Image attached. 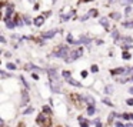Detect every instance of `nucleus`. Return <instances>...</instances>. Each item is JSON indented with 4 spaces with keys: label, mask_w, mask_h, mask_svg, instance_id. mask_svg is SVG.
<instances>
[{
    "label": "nucleus",
    "mask_w": 133,
    "mask_h": 127,
    "mask_svg": "<svg viewBox=\"0 0 133 127\" xmlns=\"http://www.w3.org/2000/svg\"><path fill=\"white\" fill-rule=\"evenodd\" d=\"M82 54H83V49H77V50L70 52V54H69L64 60H66V61H73V60H76V59L82 57Z\"/></svg>",
    "instance_id": "1"
},
{
    "label": "nucleus",
    "mask_w": 133,
    "mask_h": 127,
    "mask_svg": "<svg viewBox=\"0 0 133 127\" xmlns=\"http://www.w3.org/2000/svg\"><path fill=\"white\" fill-rule=\"evenodd\" d=\"M66 54H69V53H67V47H66V46H62V47H59L57 50L52 54V56H53V57H62V59H66V57H67Z\"/></svg>",
    "instance_id": "2"
},
{
    "label": "nucleus",
    "mask_w": 133,
    "mask_h": 127,
    "mask_svg": "<svg viewBox=\"0 0 133 127\" xmlns=\"http://www.w3.org/2000/svg\"><path fill=\"white\" fill-rule=\"evenodd\" d=\"M56 33H57V30L53 29V30H49V31H46V33H43V37H44V39H52Z\"/></svg>",
    "instance_id": "3"
},
{
    "label": "nucleus",
    "mask_w": 133,
    "mask_h": 127,
    "mask_svg": "<svg viewBox=\"0 0 133 127\" xmlns=\"http://www.w3.org/2000/svg\"><path fill=\"white\" fill-rule=\"evenodd\" d=\"M66 81H67V83H70L72 86H76V87H82L80 81H77V80H75V79H72V76H70V77H67Z\"/></svg>",
    "instance_id": "4"
},
{
    "label": "nucleus",
    "mask_w": 133,
    "mask_h": 127,
    "mask_svg": "<svg viewBox=\"0 0 133 127\" xmlns=\"http://www.w3.org/2000/svg\"><path fill=\"white\" fill-rule=\"evenodd\" d=\"M47 73H49L50 79L53 80V81H54V80H57V71H56V69H49Z\"/></svg>",
    "instance_id": "5"
},
{
    "label": "nucleus",
    "mask_w": 133,
    "mask_h": 127,
    "mask_svg": "<svg viewBox=\"0 0 133 127\" xmlns=\"http://www.w3.org/2000/svg\"><path fill=\"white\" fill-rule=\"evenodd\" d=\"M79 43H84V44H87V46H89L92 41H90V39H89V37H86V36H80V39L77 40V44H79Z\"/></svg>",
    "instance_id": "6"
},
{
    "label": "nucleus",
    "mask_w": 133,
    "mask_h": 127,
    "mask_svg": "<svg viewBox=\"0 0 133 127\" xmlns=\"http://www.w3.org/2000/svg\"><path fill=\"white\" fill-rule=\"evenodd\" d=\"M13 6H9V7H7V10H6V16H5V19L6 20H7V19H10V16H12V14H13Z\"/></svg>",
    "instance_id": "7"
},
{
    "label": "nucleus",
    "mask_w": 133,
    "mask_h": 127,
    "mask_svg": "<svg viewBox=\"0 0 133 127\" xmlns=\"http://www.w3.org/2000/svg\"><path fill=\"white\" fill-rule=\"evenodd\" d=\"M90 16H96V10H92V12H89V13H87V14H84V16L80 19V20H82V22H84V20H87Z\"/></svg>",
    "instance_id": "8"
},
{
    "label": "nucleus",
    "mask_w": 133,
    "mask_h": 127,
    "mask_svg": "<svg viewBox=\"0 0 133 127\" xmlns=\"http://www.w3.org/2000/svg\"><path fill=\"white\" fill-rule=\"evenodd\" d=\"M24 69H26V70H36V71H42V70H40V69H39V67L33 66L31 63H29V64H26V66H24Z\"/></svg>",
    "instance_id": "9"
},
{
    "label": "nucleus",
    "mask_w": 133,
    "mask_h": 127,
    "mask_svg": "<svg viewBox=\"0 0 133 127\" xmlns=\"http://www.w3.org/2000/svg\"><path fill=\"white\" fill-rule=\"evenodd\" d=\"M52 90H53L54 93H59L60 92V84H56V83H53V81H52Z\"/></svg>",
    "instance_id": "10"
},
{
    "label": "nucleus",
    "mask_w": 133,
    "mask_h": 127,
    "mask_svg": "<svg viewBox=\"0 0 133 127\" xmlns=\"http://www.w3.org/2000/svg\"><path fill=\"white\" fill-rule=\"evenodd\" d=\"M43 22H44V20H43V17H42V16H39V17L35 19V24H36V26H42V24H43Z\"/></svg>",
    "instance_id": "11"
},
{
    "label": "nucleus",
    "mask_w": 133,
    "mask_h": 127,
    "mask_svg": "<svg viewBox=\"0 0 133 127\" xmlns=\"http://www.w3.org/2000/svg\"><path fill=\"white\" fill-rule=\"evenodd\" d=\"M94 113H96V109H94L93 104H90V106H89V109H87V114L92 116V114H94Z\"/></svg>",
    "instance_id": "12"
},
{
    "label": "nucleus",
    "mask_w": 133,
    "mask_h": 127,
    "mask_svg": "<svg viewBox=\"0 0 133 127\" xmlns=\"http://www.w3.org/2000/svg\"><path fill=\"white\" fill-rule=\"evenodd\" d=\"M73 14H75V12H70V13H69V14H63V16H62L63 22H66V20H69V19H70L72 16H73Z\"/></svg>",
    "instance_id": "13"
},
{
    "label": "nucleus",
    "mask_w": 133,
    "mask_h": 127,
    "mask_svg": "<svg viewBox=\"0 0 133 127\" xmlns=\"http://www.w3.org/2000/svg\"><path fill=\"white\" fill-rule=\"evenodd\" d=\"M124 69H115V70H112V74H122V73H124Z\"/></svg>",
    "instance_id": "14"
},
{
    "label": "nucleus",
    "mask_w": 133,
    "mask_h": 127,
    "mask_svg": "<svg viewBox=\"0 0 133 127\" xmlns=\"http://www.w3.org/2000/svg\"><path fill=\"white\" fill-rule=\"evenodd\" d=\"M76 41H77V40L73 39V36H72V34L67 36V43H69V44H76Z\"/></svg>",
    "instance_id": "15"
},
{
    "label": "nucleus",
    "mask_w": 133,
    "mask_h": 127,
    "mask_svg": "<svg viewBox=\"0 0 133 127\" xmlns=\"http://www.w3.org/2000/svg\"><path fill=\"white\" fill-rule=\"evenodd\" d=\"M100 23H102V24H103L105 27H106V29H109V22H107V19H106V17L100 19Z\"/></svg>",
    "instance_id": "16"
},
{
    "label": "nucleus",
    "mask_w": 133,
    "mask_h": 127,
    "mask_svg": "<svg viewBox=\"0 0 133 127\" xmlns=\"http://www.w3.org/2000/svg\"><path fill=\"white\" fill-rule=\"evenodd\" d=\"M79 121H80V127H89L87 126V121H86V120H83L82 117H79Z\"/></svg>",
    "instance_id": "17"
},
{
    "label": "nucleus",
    "mask_w": 133,
    "mask_h": 127,
    "mask_svg": "<svg viewBox=\"0 0 133 127\" xmlns=\"http://www.w3.org/2000/svg\"><path fill=\"white\" fill-rule=\"evenodd\" d=\"M27 101H29V94H27V92L23 93V104H26Z\"/></svg>",
    "instance_id": "18"
},
{
    "label": "nucleus",
    "mask_w": 133,
    "mask_h": 127,
    "mask_svg": "<svg viewBox=\"0 0 133 127\" xmlns=\"http://www.w3.org/2000/svg\"><path fill=\"white\" fill-rule=\"evenodd\" d=\"M5 22H6V26L9 27V29H13V27H14V23H13V22H10L9 19H7V20H5Z\"/></svg>",
    "instance_id": "19"
},
{
    "label": "nucleus",
    "mask_w": 133,
    "mask_h": 127,
    "mask_svg": "<svg viewBox=\"0 0 133 127\" xmlns=\"http://www.w3.org/2000/svg\"><path fill=\"white\" fill-rule=\"evenodd\" d=\"M112 37H113L115 40H117V39H119V31H117V30H115L113 33H112Z\"/></svg>",
    "instance_id": "20"
},
{
    "label": "nucleus",
    "mask_w": 133,
    "mask_h": 127,
    "mask_svg": "<svg viewBox=\"0 0 133 127\" xmlns=\"http://www.w3.org/2000/svg\"><path fill=\"white\" fill-rule=\"evenodd\" d=\"M84 99H86V101H87V103H90V104H94V100H93V97H84Z\"/></svg>",
    "instance_id": "21"
},
{
    "label": "nucleus",
    "mask_w": 133,
    "mask_h": 127,
    "mask_svg": "<svg viewBox=\"0 0 133 127\" xmlns=\"http://www.w3.org/2000/svg\"><path fill=\"white\" fill-rule=\"evenodd\" d=\"M6 67H7L9 70H14V69H16V66H14L13 63H7V66H6Z\"/></svg>",
    "instance_id": "22"
},
{
    "label": "nucleus",
    "mask_w": 133,
    "mask_h": 127,
    "mask_svg": "<svg viewBox=\"0 0 133 127\" xmlns=\"http://www.w3.org/2000/svg\"><path fill=\"white\" fill-rule=\"evenodd\" d=\"M112 92H113V90H112V86H106V89H105V93H107V94H110Z\"/></svg>",
    "instance_id": "23"
},
{
    "label": "nucleus",
    "mask_w": 133,
    "mask_h": 127,
    "mask_svg": "<svg viewBox=\"0 0 133 127\" xmlns=\"http://www.w3.org/2000/svg\"><path fill=\"white\" fill-rule=\"evenodd\" d=\"M43 111H44V113H47V114H49V113H52V110H50V107H49V106H44V107H43Z\"/></svg>",
    "instance_id": "24"
},
{
    "label": "nucleus",
    "mask_w": 133,
    "mask_h": 127,
    "mask_svg": "<svg viewBox=\"0 0 133 127\" xmlns=\"http://www.w3.org/2000/svg\"><path fill=\"white\" fill-rule=\"evenodd\" d=\"M62 74H63V77H64V79H67V77H70V71H66V70H64V71H63V73H62Z\"/></svg>",
    "instance_id": "25"
},
{
    "label": "nucleus",
    "mask_w": 133,
    "mask_h": 127,
    "mask_svg": "<svg viewBox=\"0 0 133 127\" xmlns=\"http://www.w3.org/2000/svg\"><path fill=\"white\" fill-rule=\"evenodd\" d=\"M122 57H123L124 60H129V59H130V54H129L127 52H124V53H123V56H122Z\"/></svg>",
    "instance_id": "26"
},
{
    "label": "nucleus",
    "mask_w": 133,
    "mask_h": 127,
    "mask_svg": "<svg viewBox=\"0 0 133 127\" xmlns=\"http://www.w3.org/2000/svg\"><path fill=\"white\" fill-rule=\"evenodd\" d=\"M103 103H105V104H107V106H112V101L109 100V99H103Z\"/></svg>",
    "instance_id": "27"
},
{
    "label": "nucleus",
    "mask_w": 133,
    "mask_h": 127,
    "mask_svg": "<svg viewBox=\"0 0 133 127\" xmlns=\"http://www.w3.org/2000/svg\"><path fill=\"white\" fill-rule=\"evenodd\" d=\"M112 17H113V19H120V13H117V12H116V13L112 14Z\"/></svg>",
    "instance_id": "28"
},
{
    "label": "nucleus",
    "mask_w": 133,
    "mask_h": 127,
    "mask_svg": "<svg viewBox=\"0 0 133 127\" xmlns=\"http://www.w3.org/2000/svg\"><path fill=\"white\" fill-rule=\"evenodd\" d=\"M43 120H44V116H43V114H40L39 117H37V121H39V123H42Z\"/></svg>",
    "instance_id": "29"
},
{
    "label": "nucleus",
    "mask_w": 133,
    "mask_h": 127,
    "mask_svg": "<svg viewBox=\"0 0 133 127\" xmlns=\"http://www.w3.org/2000/svg\"><path fill=\"white\" fill-rule=\"evenodd\" d=\"M30 113H33V109H31V107H29V109L24 111V114H30Z\"/></svg>",
    "instance_id": "30"
},
{
    "label": "nucleus",
    "mask_w": 133,
    "mask_h": 127,
    "mask_svg": "<svg viewBox=\"0 0 133 127\" xmlns=\"http://www.w3.org/2000/svg\"><path fill=\"white\" fill-rule=\"evenodd\" d=\"M124 27H133V22L132 23H123Z\"/></svg>",
    "instance_id": "31"
},
{
    "label": "nucleus",
    "mask_w": 133,
    "mask_h": 127,
    "mask_svg": "<svg viewBox=\"0 0 133 127\" xmlns=\"http://www.w3.org/2000/svg\"><path fill=\"white\" fill-rule=\"evenodd\" d=\"M94 123H96V127H102V123H100V120H94Z\"/></svg>",
    "instance_id": "32"
},
{
    "label": "nucleus",
    "mask_w": 133,
    "mask_h": 127,
    "mask_svg": "<svg viewBox=\"0 0 133 127\" xmlns=\"http://www.w3.org/2000/svg\"><path fill=\"white\" fill-rule=\"evenodd\" d=\"M97 66H92V71H93V73H97Z\"/></svg>",
    "instance_id": "33"
},
{
    "label": "nucleus",
    "mask_w": 133,
    "mask_h": 127,
    "mask_svg": "<svg viewBox=\"0 0 133 127\" xmlns=\"http://www.w3.org/2000/svg\"><path fill=\"white\" fill-rule=\"evenodd\" d=\"M0 74L3 76V79H6V77H9V74H7V73H6V71H2V73H0Z\"/></svg>",
    "instance_id": "34"
},
{
    "label": "nucleus",
    "mask_w": 133,
    "mask_h": 127,
    "mask_svg": "<svg viewBox=\"0 0 133 127\" xmlns=\"http://www.w3.org/2000/svg\"><path fill=\"white\" fill-rule=\"evenodd\" d=\"M126 103H127L129 106H133V99H129V100L126 101Z\"/></svg>",
    "instance_id": "35"
},
{
    "label": "nucleus",
    "mask_w": 133,
    "mask_h": 127,
    "mask_svg": "<svg viewBox=\"0 0 133 127\" xmlns=\"http://www.w3.org/2000/svg\"><path fill=\"white\" fill-rule=\"evenodd\" d=\"M22 81H23V84H24V86H26V87H29V84L26 83V80H24V77H22Z\"/></svg>",
    "instance_id": "36"
},
{
    "label": "nucleus",
    "mask_w": 133,
    "mask_h": 127,
    "mask_svg": "<svg viewBox=\"0 0 133 127\" xmlns=\"http://www.w3.org/2000/svg\"><path fill=\"white\" fill-rule=\"evenodd\" d=\"M115 126H116V127H124V126H123V124H122V123H116ZM126 127H127V126H126Z\"/></svg>",
    "instance_id": "37"
},
{
    "label": "nucleus",
    "mask_w": 133,
    "mask_h": 127,
    "mask_svg": "<svg viewBox=\"0 0 133 127\" xmlns=\"http://www.w3.org/2000/svg\"><path fill=\"white\" fill-rule=\"evenodd\" d=\"M31 77H33V79H35V80H39V76H37V74H33V76H31Z\"/></svg>",
    "instance_id": "38"
},
{
    "label": "nucleus",
    "mask_w": 133,
    "mask_h": 127,
    "mask_svg": "<svg viewBox=\"0 0 133 127\" xmlns=\"http://www.w3.org/2000/svg\"><path fill=\"white\" fill-rule=\"evenodd\" d=\"M24 20H26V24H30V20H29V17H24Z\"/></svg>",
    "instance_id": "39"
},
{
    "label": "nucleus",
    "mask_w": 133,
    "mask_h": 127,
    "mask_svg": "<svg viewBox=\"0 0 133 127\" xmlns=\"http://www.w3.org/2000/svg\"><path fill=\"white\" fill-rule=\"evenodd\" d=\"M123 118H126V120H127V118H130V116H129V114H123Z\"/></svg>",
    "instance_id": "40"
},
{
    "label": "nucleus",
    "mask_w": 133,
    "mask_h": 127,
    "mask_svg": "<svg viewBox=\"0 0 133 127\" xmlns=\"http://www.w3.org/2000/svg\"><path fill=\"white\" fill-rule=\"evenodd\" d=\"M126 2H129V3H133V0H122V3H126Z\"/></svg>",
    "instance_id": "41"
},
{
    "label": "nucleus",
    "mask_w": 133,
    "mask_h": 127,
    "mask_svg": "<svg viewBox=\"0 0 133 127\" xmlns=\"http://www.w3.org/2000/svg\"><path fill=\"white\" fill-rule=\"evenodd\" d=\"M129 93H132V94H133V87H130V89H129Z\"/></svg>",
    "instance_id": "42"
},
{
    "label": "nucleus",
    "mask_w": 133,
    "mask_h": 127,
    "mask_svg": "<svg viewBox=\"0 0 133 127\" xmlns=\"http://www.w3.org/2000/svg\"><path fill=\"white\" fill-rule=\"evenodd\" d=\"M130 118H132V120H133V114H130Z\"/></svg>",
    "instance_id": "43"
},
{
    "label": "nucleus",
    "mask_w": 133,
    "mask_h": 127,
    "mask_svg": "<svg viewBox=\"0 0 133 127\" xmlns=\"http://www.w3.org/2000/svg\"><path fill=\"white\" fill-rule=\"evenodd\" d=\"M130 80H133V76H132V77H130Z\"/></svg>",
    "instance_id": "44"
}]
</instances>
